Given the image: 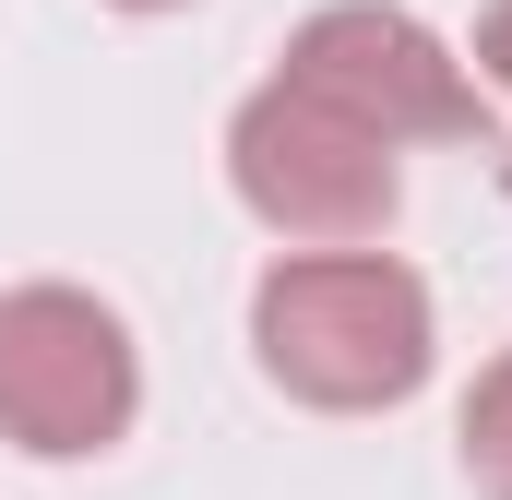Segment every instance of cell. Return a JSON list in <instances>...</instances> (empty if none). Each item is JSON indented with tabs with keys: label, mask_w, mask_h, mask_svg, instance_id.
Segmentation results:
<instances>
[{
	"label": "cell",
	"mask_w": 512,
	"mask_h": 500,
	"mask_svg": "<svg viewBox=\"0 0 512 500\" xmlns=\"http://www.w3.org/2000/svg\"><path fill=\"white\" fill-rule=\"evenodd\" d=\"M477 72L512 96V0H489V12H477Z\"/></svg>",
	"instance_id": "6"
},
{
	"label": "cell",
	"mask_w": 512,
	"mask_h": 500,
	"mask_svg": "<svg viewBox=\"0 0 512 500\" xmlns=\"http://www.w3.org/2000/svg\"><path fill=\"white\" fill-rule=\"evenodd\" d=\"M274 84H298L310 108H334V120H358L370 143H477V84H465V60L405 12V0H334V12H310L298 36H286V72Z\"/></svg>",
	"instance_id": "4"
},
{
	"label": "cell",
	"mask_w": 512,
	"mask_h": 500,
	"mask_svg": "<svg viewBox=\"0 0 512 500\" xmlns=\"http://www.w3.org/2000/svg\"><path fill=\"white\" fill-rule=\"evenodd\" d=\"M143 417V346L96 286H0V441L84 465Z\"/></svg>",
	"instance_id": "2"
},
{
	"label": "cell",
	"mask_w": 512,
	"mask_h": 500,
	"mask_svg": "<svg viewBox=\"0 0 512 500\" xmlns=\"http://www.w3.org/2000/svg\"><path fill=\"white\" fill-rule=\"evenodd\" d=\"M227 179H239V203H251L262 227L298 239V250H370L393 227V203H405L393 143H370V131L334 120V108H310L298 84L239 96V120H227Z\"/></svg>",
	"instance_id": "3"
},
{
	"label": "cell",
	"mask_w": 512,
	"mask_h": 500,
	"mask_svg": "<svg viewBox=\"0 0 512 500\" xmlns=\"http://www.w3.org/2000/svg\"><path fill=\"white\" fill-rule=\"evenodd\" d=\"M453 453H465V477H477L489 500H512V358H489V370H477L465 417H453Z\"/></svg>",
	"instance_id": "5"
},
{
	"label": "cell",
	"mask_w": 512,
	"mask_h": 500,
	"mask_svg": "<svg viewBox=\"0 0 512 500\" xmlns=\"http://www.w3.org/2000/svg\"><path fill=\"white\" fill-rule=\"evenodd\" d=\"M251 358L274 393H298L322 417H370L429 381L441 322H429L417 262H393V250H286L251 286Z\"/></svg>",
	"instance_id": "1"
},
{
	"label": "cell",
	"mask_w": 512,
	"mask_h": 500,
	"mask_svg": "<svg viewBox=\"0 0 512 500\" xmlns=\"http://www.w3.org/2000/svg\"><path fill=\"white\" fill-rule=\"evenodd\" d=\"M120 12H179V0H120Z\"/></svg>",
	"instance_id": "7"
}]
</instances>
